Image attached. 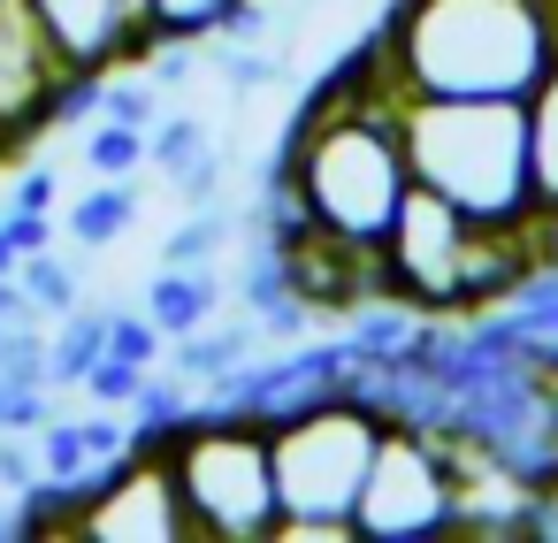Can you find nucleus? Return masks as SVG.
I'll return each mask as SVG.
<instances>
[{
    "mask_svg": "<svg viewBox=\"0 0 558 543\" xmlns=\"http://www.w3.org/2000/svg\"><path fill=\"white\" fill-rule=\"evenodd\" d=\"M245 0H154V39H215Z\"/></svg>",
    "mask_w": 558,
    "mask_h": 543,
    "instance_id": "6ab92c4d",
    "label": "nucleus"
},
{
    "mask_svg": "<svg viewBox=\"0 0 558 543\" xmlns=\"http://www.w3.org/2000/svg\"><path fill=\"white\" fill-rule=\"evenodd\" d=\"M131 222H138V177H131V184L93 177V192H85V200H70L62 238H70L77 253H108L116 238H131Z\"/></svg>",
    "mask_w": 558,
    "mask_h": 543,
    "instance_id": "ddd939ff",
    "label": "nucleus"
},
{
    "mask_svg": "<svg viewBox=\"0 0 558 543\" xmlns=\"http://www.w3.org/2000/svg\"><path fill=\"white\" fill-rule=\"evenodd\" d=\"M70 77L77 70L32 16V0H0V154H24L54 123V100Z\"/></svg>",
    "mask_w": 558,
    "mask_h": 543,
    "instance_id": "6e6552de",
    "label": "nucleus"
},
{
    "mask_svg": "<svg viewBox=\"0 0 558 543\" xmlns=\"http://www.w3.org/2000/svg\"><path fill=\"white\" fill-rule=\"evenodd\" d=\"M383 413L360 390H329L314 406H291L268 421V459H276V535L268 543H360L352 505L375 467Z\"/></svg>",
    "mask_w": 558,
    "mask_h": 543,
    "instance_id": "7ed1b4c3",
    "label": "nucleus"
},
{
    "mask_svg": "<svg viewBox=\"0 0 558 543\" xmlns=\"http://www.w3.org/2000/svg\"><path fill=\"white\" fill-rule=\"evenodd\" d=\"M16 261H24V253H16V238L0 230V276H16Z\"/></svg>",
    "mask_w": 558,
    "mask_h": 543,
    "instance_id": "b1692460",
    "label": "nucleus"
},
{
    "mask_svg": "<svg viewBox=\"0 0 558 543\" xmlns=\"http://www.w3.org/2000/svg\"><path fill=\"white\" fill-rule=\"evenodd\" d=\"M85 169H93V177H108V184H131V177L146 169V131L93 116V123H85Z\"/></svg>",
    "mask_w": 558,
    "mask_h": 543,
    "instance_id": "a211bd4d",
    "label": "nucleus"
},
{
    "mask_svg": "<svg viewBox=\"0 0 558 543\" xmlns=\"http://www.w3.org/2000/svg\"><path fill=\"white\" fill-rule=\"evenodd\" d=\"M474 238L482 222L436 200L428 184L405 192L390 238H383V291L405 299L413 314H451L466 322V276H474Z\"/></svg>",
    "mask_w": 558,
    "mask_h": 543,
    "instance_id": "423d86ee",
    "label": "nucleus"
},
{
    "mask_svg": "<svg viewBox=\"0 0 558 543\" xmlns=\"http://www.w3.org/2000/svg\"><path fill=\"white\" fill-rule=\"evenodd\" d=\"M352 535H360V543H428V535H459V490H451L444 429L383 421L375 467H367L360 505H352Z\"/></svg>",
    "mask_w": 558,
    "mask_h": 543,
    "instance_id": "39448f33",
    "label": "nucleus"
},
{
    "mask_svg": "<svg viewBox=\"0 0 558 543\" xmlns=\"http://www.w3.org/2000/svg\"><path fill=\"white\" fill-rule=\"evenodd\" d=\"M70 543H192V520H184L161 444H138L100 467V482L77 497Z\"/></svg>",
    "mask_w": 558,
    "mask_h": 543,
    "instance_id": "0eeeda50",
    "label": "nucleus"
},
{
    "mask_svg": "<svg viewBox=\"0 0 558 543\" xmlns=\"http://www.w3.org/2000/svg\"><path fill=\"white\" fill-rule=\"evenodd\" d=\"M0 345H9V322H0Z\"/></svg>",
    "mask_w": 558,
    "mask_h": 543,
    "instance_id": "393cba45",
    "label": "nucleus"
},
{
    "mask_svg": "<svg viewBox=\"0 0 558 543\" xmlns=\"http://www.w3.org/2000/svg\"><path fill=\"white\" fill-rule=\"evenodd\" d=\"M260 345H268V337H260V322H253V314H245V322H230V329H222V314H215L207 329H192V337H177V345H169V367H177L184 383H199V390H207V383L238 375Z\"/></svg>",
    "mask_w": 558,
    "mask_h": 543,
    "instance_id": "f8f14e48",
    "label": "nucleus"
},
{
    "mask_svg": "<svg viewBox=\"0 0 558 543\" xmlns=\"http://www.w3.org/2000/svg\"><path fill=\"white\" fill-rule=\"evenodd\" d=\"M39 474H47V467H39V436H16V429H0V490H9V497H24Z\"/></svg>",
    "mask_w": 558,
    "mask_h": 543,
    "instance_id": "4be33fe9",
    "label": "nucleus"
},
{
    "mask_svg": "<svg viewBox=\"0 0 558 543\" xmlns=\"http://www.w3.org/2000/svg\"><path fill=\"white\" fill-rule=\"evenodd\" d=\"M192 535L207 543H268L283 505H276V459H268V421L260 413H230V406H192L169 436H154Z\"/></svg>",
    "mask_w": 558,
    "mask_h": 543,
    "instance_id": "20e7f679",
    "label": "nucleus"
},
{
    "mask_svg": "<svg viewBox=\"0 0 558 543\" xmlns=\"http://www.w3.org/2000/svg\"><path fill=\"white\" fill-rule=\"evenodd\" d=\"M32 16L62 47L70 70H131L154 47V0H32Z\"/></svg>",
    "mask_w": 558,
    "mask_h": 543,
    "instance_id": "1a4fd4ad",
    "label": "nucleus"
},
{
    "mask_svg": "<svg viewBox=\"0 0 558 543\" xmlns=\"http://www.w3.org/2000/svg\"><path fill=\"white\" fill-rule=\"evenodd\" d=\"M375 39L398 93L527 100L558 62V0H390Z\"/></svg>",
    "mask_w": 558,
    "mask_h": 543,
    "instance_id": "f257e3e1",
    "label": "nucleus"
},
{
    "mask_svg": "<svg viewBox=\"0 0 558 543\" xmlns=\"http://www.w3.org/2000/svg\"><path fill=\"white\" fill-rule=\"evenodd\" d=\"M9 207L54 215V207H62V169H24V177H16V192H9Z\"/></svg>",
    "mask_w": 558,
    "mask_h": 543,
    "instance_id": "5701e85b",
    "label": "nucleus"
},
{
    "mask_svg": "<svg viewBox=\"0 0 558 543\" xmlns=\"http://www.w3.org/2000/svg\"><path fill=\"white\" fill-rule=\"evenodd\" d=\"M146 169L184 200V207H215L222 200V138L199 116H161L146 131Z\"/></svg>",
    "mask_w": 558,
    "mask_h": 543,
    "instance_id": "9d476101",
    "label": "nucleus"
},
{
    "mask_svg": "<svg viewBox=\"0 0 558 543\" xmlns=\"http://www.w3.org/2000/svg\"><path fill=\"white\" fill-rule=\"evenodd\" d=\"M100 352H108V306L85 299V306H70V314L54 322V337H47V390H77Z\"/></svg>",
    "mask_w": 558,
    "mask_h": 543,
    "instance_id": "4468645a",
    "label": "nucleus"
},
{
    "mask_svg": "<svg viewBox=\"0 0 558 543\" xmlns=\"http://www.w3.org/2000/svg\"><path fill=\"white\" fill-rule=\"evenodd\" d=\"M154 322H161V337L177 345V337H192V329H207L215 314H222V268H154V283H146V299H138Z\"/></svg>",
    "mask_w": 558,
    "mask_h": 543,
    "instance_id": "9b49d317",
    "label": "nucleus"
},
{
    "mask_svg": "<svg viewBox=\"0 0 558 543\" xmlns=\"http://www.w3.org/2000/svg\"><path fill=\"white\" fill-rule=\"evenodd\" d=\"M230 238H238V230H230V207H222V200H215V207H192V215L161 238V268H215V261L230 253Z\"/></svg>",
    "mask_w": 558,
    "mask_h": 543,
    "instance_id": "dca6fc26",
    "label": "nucleus"
},
{
    "mask_svg": "<svg viewBox=\"0 0 558 543\" xmlns=\"http://www.w3.org/2000/svg\"><path fill=\"white\" fill-rule=\"evenodd\" d=\"M16 283L32 291V306H39L47 322H62L70 306H85V276H77V253H54V245H39V253H24V261H16Z\"/></svg>",
    "mask_w": 558,
    "mask_h": 543,
    "instance_id": "2eb2a0df",
    "label": "nucleus"
},
{
    "mask_svg": "<svg viewBox=\"0 0 558 543\" xmlns=\"http://www.w3.org/2000/svg\"><path fill=\"white\" fill-rule=\"evenodd\" d=\"M146 375H154V367H138V360H116V352H100V360H93V375H85L77 390H85L93 406H131V398L146 390Z\"/></svg>",
    "mask_w": 558,
    "mask_h": 543,
    "instance_id": "412c9836",
    "label": "nucleus"
},
{
    "mask_svg": "<svg viewBox=\"0 0 558 543\" xmlns=\"http://www.w3.org/2000/svg\"><path fill=\"white\" fill-rule=\"evenodd\" d=\"M398 131L413 184L451 200L474 222H527L535 200V138L527 100H451V93H398Z\"/></svg>",
    "mask_w": 558,
    "mask_h": 543,
    "instance_id": "f03ea898",
    "label": "nucleus"
},
{
    "mask_svg": "<svg viewBox=\"0 0 558 543\" xmlns=\"http://www.w3.org/2000/svg\"><path fill=\"white\" fill-rule=\"evenodd\" d=\"M527 138H535V200L558 207V62L527 93Z\"/></svg>",
    "mask_w": 558,
    "mask_h": 543,
    "instance_id": "f3484780",
    "label": "nucleus"
},
{
    "mask_svg": "<svg viewBox=\"0 0 558 543\" xmlns=\"http://www.w3.org/2000/svg\"><path fill=\"white\" fill-rule=\"evenodd\" d=\"M108 352L116 360H138V367H161L169 360V337L146 306H108Z\"/></svg>",
    "mask_w": 558,
    "mask_h": 543,
    "instance_id": "aec40b11",
    "label": "nucleus"
}]
</instances>
